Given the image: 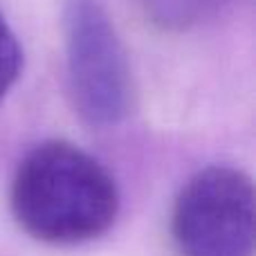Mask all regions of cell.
I'll list each match as a JSON object with an SVG mask.
<instances>
[{
	"label": "cell",
	"instance_id": "2",
	"mask_svg": "<svg viewBox=\"0 0 256 256\" xmlns=\"http://www.w3.org/2000/svg\"><path fill=\"white\" fill-rule=\"evenodd\" d=\"M68 90L88 126L110 128L132 112L135 81L115 22L99 0H66L63 9Z\"/></svg>",
	"mask_w": 256,
	"mask_h": 256
},
{
	"label": "cell",
	"instance_id": "4",
	"mask_svg": "<svg viewBox=\"0 0 256 256\" xmlns=\"http://www.w3.org/2000/svg\"><path fill=\"white\" fill-rule=\"evenodd\" d=\"M220 0H142L146 16L164 30H186L216 12Z\"/></svg>",
	"mask_w": 256,
	"mask_h": 256
},
{
	"label": "cell",
	"instance_id": "1",
	"mask_svg": "<svg viewBox=\"0 0 256 256\" xmlns=\"http://www.w3.org/2000/svg\"><path fill=\"white\" fill-rule=\"evenodd\" d=\"M12 216L27 236L58 248L97 240L122 209L117 180L97 158L66 140H45L18 162Z\"/></svg>",
	"mask_w": 256,
	"mask_h": 256
},
{
	"label": "cell",
	"instance_id": "3",
	"mask_svg": "<svg viewBox=\"0 0 256 256\" xmlns=\"http://www.w3.org/2000/svg\"><path fill=\"white\" fill-rule=\"evenodd\" d=\"M171 236L180 256H254L252 178L227 164L196 171L173 202Z\"/></svg>",
	"mask_w": 256,
	"mask_h": 256
},
{
	"label": "cell",
	"instance_id": "5",
	"mask_svg": "<svg viewBox=\"0 0 256 256\" xmlns=\"http://www.w3.org/2000/svg\"><path fill=\"white\" fill-rule=\"evenodd\" d=\"M22 72V48L4 14L0 12V104L18 84Z\"/></svg>",
	"mask_w": 256,
	"mask_h": 256
}]
</instances>
